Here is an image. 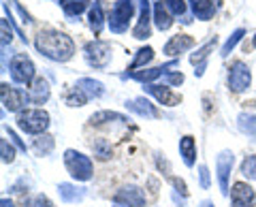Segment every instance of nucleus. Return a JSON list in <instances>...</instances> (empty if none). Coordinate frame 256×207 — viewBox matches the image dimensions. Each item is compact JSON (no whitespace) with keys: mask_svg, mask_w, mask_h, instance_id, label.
Instances as JSON below:
<instances>
[{"mask_svg":"<svg viewBox=\"0 0 256 207\" xmlns=\"http://www.w3.org/2000/svg\"><path fill=\"white\" fill-rule=\"evenodd\" d=\"M34 45H36L38 54L54 62H66L73 58V54H75L73 38L60 32V30H52V28L41 30L34 38Z\"/></svg>","mask_w":256,"mask_h":207,"instance_id":"f257e3e1","label":"nucleus"},{"mask_svg":"<svg viewBox=\"0 0 256 207\" xmlns=\"http://www.w3.org/2000/svg\"><path fill=\"white\" fill-rule=\"evenodd\" d=\"M64 166H66V171L73 175L77 182L92 180L94 164L86 154L77 152V150H66V152H64Z\"/></svg>","mask_w":256,"mask_h":207,"instance_id":"f03ea898","label":"nucleus"},{"mask_svg":"<svg viewBox=\"0 0 256 207\" xmlns=\"http://www.w3.org/2000/svg\"><path fill=\"white\" fill-rule=\"evenodd\" d=\"M18 126L24 132L43 134L50 126V114L43 109H24L18 114Z\"/></svg>","mask_w":256,"mask_h":207,"instance_id":"7ed1b4c3","label":"nucleus"},{"mask_svg":"<svg viewBox=\"0 0 256 207\" xmlns=\"http://www.w3.org/2000/svg\"><path fill=\"white\" fill-rule=\"evenodd\" d=\"M132 15H134V2L132 0H118V2L114 4V11H111V18H109L111 32H116V34L126 32Z\"/></svg>","mask_w":256,"mask_h":207,"instance_id":"20e7f679","label":"nucleus"},{"mask_svg":"<svg viewBox=\"0 0 256 207\" xmlns=\"http://www.w3.org/2000/svg\"><path fill=\"white\" fill-rule=\"evenodd\" d=\"M36 75V68H34V62H32L26 54H15L13 60H11V77L15 84H22V86H30L34 84V77Z\"/></svg>","mask_w":256,"mask_h":207,"instance_id":"39448f33","label":"nucleus"},{"mask_svg":"<svg viewBox=\"0 0 256 207\" xmlns=\"http://www.w3.org/2000/svg\"><path fill=\"white\" fill-rule=\"evenodd\" d=\"M0 98H2V107L9 109V111H15V114L24 111L28 102L32 100L30 94H26V90H22V88H13L9 84L0 86Z\"/></svg>","mask_w":256,"mask_h":207,"instance_id":"423d86ee","label":"nucleus"},{"mask_svg":"<svg viewBox=\"0 0 256 207\" xmlns=\"http://www.w3.org/2000/svg\"><path fill=\"white\" fill-rule=\"evenodd\" d=\"M250 84H252L250 68H248L242 60H235L228 68V90L239 94V92H246L248 88H250Z\"/></svg>","mask_w":256,"mask_h":207,"instance_id":"0eeeda50","label":"nucleus"},{"mask_svg":"<svg viewBox=\"0 0 256 207\" xmlns=\"http://www.w3.org/2000/svg\"><path fill=\"white\" fill-rule=\"evenodd\" d=\"M86 60L94 68H105L111 62V45L105 41H92L86 45Z\"/></svg>","mask_w":256,"mask_h":207,"instance_id":"6e6552de","label":"nucleus"},{"mask_svg":"<svg viewBox=\"0 0 256 207\" xmlns=\"http://www.w3.org/2000/svg\"><path fill=\"white\" fill-rule=\"evenodd\" d=\"M230 203H233V207H254V203H256L254 188L250 184H246V182L233 184V190H230Z\"/></svg>","mask_w":256,"mask_h":207,"instance_id":"1a4fd4ad","label":"nucleus"},{"mask_svg":"<svg viewBox=\"0 0 256 207\" xmlns=\"http://www.w3.org/2000/svg\"><path fill=\"white\" fill-rule=\"evenodd\" d=\"M146 92L152 94L160 105H166V107H175V105H180L182 102V94L178 92H173L169 86H158V84H148L146 88Z\"/></svg>","mask_w":256,"mask_h":207,"instance_id":"9d476101","label":"nucleus"},{"mask_svg":"<svg viewBox=\"0 0 256 207\" xmlns=\"http://www.w3.org/2000/svg\"><path fill=\"white\" fill-rule=\"evenodd\" d=\"M233 162H235V156H233V152H228V150L220 152L218 160H216V164H218L220 190H222L224 196H228V175H230V169H233Z\"/></svg>","mask_w":256,"mask_h":207,"instance_id":"9b49d317","label":"nucleus"},{"mask_svg":"<svg viewBox=\"0 0 256 207\" xmlns=\"http://www.w3.org/2000/svg\"><path fill=\"white\" fill-rule=\"evenodd\" d=\"M178 66V62H166V64H162V66H156V68H143V70H128V73H124L122 77L124 79H137V82H143V84H150V82H154V79H158V77H162V75H166V70L169 68H175Z\"/></svg>","mask_w":256,"mask_h":207,"instance_id":"f8f14e48","label":"nucleus"},{"mask_svg":"<svg viewBox=\"0 0 256 207\" xmlns=\"http://www.w3.org/2000/svg\"><path fill=\"white\" fill-rule=\"evenodd\" d=\"M114 203H122L128 207H146V194L137 186H128V188H122L114 196Z\"/></svg>","mask_w":256,"mask_h":207,"instance_id":"ddd939ff","label":"nucleus"},{"mask_svg":"<svg viewBox=\"0 0 256 207\" xmlns=\"http://www.w3.org/2000/svg\"><path fill=\"white\" fill-rule=\"evenodd\" d=\"M150 0H139V22L137 26H134L132 30V36L139 38V41H143V38L150 36Z\"/></svg>","mask_w":256,"mask_h":207,"instance_id":"4468645a","label":"nucleus"},{"mask_svg":"<svg viewBox=\"0 0 256 207\" xmlns=\"http://www.w3.org/2000/svg\"><path fill=\"white\" fill-rule=\"evenodd\" d=\"M216 45H218V38L214 36L210 43H205V45L201 47V50H196L194 54L190 56V62H192V64H194V66H196V70H194V75H196V77H201V75L205 73L207 58H210V54L216 50Z\"/></svg>","mask_w":256,"mask_h":207,"instance_id":"2eb2a0df","label":"nucleus"},{"mask_svg":"<svg viewBox=\"0 0 256 207\" xmlns=\"http://www.w3.org/2000/svg\"><path fill=\"white\" fill-rule=\"evenodd\" d=\"M194 36L190 34H175L169 38V43L164 45V54L166 56H180L184 54L186 50H190V47H194Z\"/></svg>","mask_w":256,"mask_h":207,"instance_id":"dca6fc26","label":"nucleus"},{"mask_svg":"<svg viewBox=\"0 0 256 207\" xmlns=\"http://www.w3.org/2000/svg\"><path fill=\"white\" fill-rule=\"evenodd\" d=\"M154 24L158 30H169L173 26V13L169 11V6L162 0L154 2Z\"/></svg>","mask_w":256,"mask_h":207,"instance_id":"f3484780","label":"nucleus"},{"mask_svg":"<svg viewBox=\"0 0 256 207\" xmlns=\"http://www.w3.org/2000/svg\"><path fill=\"white\" fill-rule=\"evenodd\" d=\"M75 88L79 92L86 94L88 100H90V98H98V96H102V92H105V86H102L98 79H90V77H82L75 84Z\"/></svg>","mask_w":256,"mask_h":207,"instance_id":"a211bd4d","label":"nucleus"},{"mask_svg":"<svg viewBox=\"0 0 256 207\" xmlns=\"http://www.w3.org/2000/svg\"><path fill=\"white\" fill-rule=\"evenodd\" d=\"M58 192H60V198H62L64 203H79L86 196V188H79L75 184H68V182H64V184L58 186Z\"/></svg>","mask_w":256,"mask_h":207,"instance_id":"6ab92c4d","label":"nucleus"},{"mask_svg":"<svg viewBox=\"0 0 256 207\" xmlns=\"http://www.w3.org/2000/svg\"><path fill=\"white\" fill-rule=\"evenodd\" d=\"M180 154L184 158V162H186V166H194V160H196V143H194V137H190V134L182 137V141H180Z\"/></svg>","mask_w":256,"mask_h":207,"instance_id":"aec40b11","label":"nucleus"},{"mask_svg":"<svg viewBox=\"0 0 256 207\" xmlns=\"http://www.w3.org/2000/svg\"><path fill=\"white\" fill-rule=\"evenodd\" d=\"M30 90H32L30 98H32V102H36V105H43V102L50 100V84H47L43 77H36Z\"/></svg>","mask_w":256,"mask_h":207,"instance_id":"412c9836","label":"nucleus"},{"mask_svg":"<svg viewBox=\"0 0 256 207\" xmlns=\"http://www.w3.org/2000/svg\"><path fill=\"white\" fill-rule=\"evenodd\" d=\"M126 107L130 109V111H134V114L143 116V118H158V109L152 105L148 98H143V96L141 98H134L130 102H126Z\"/></svg>","mask_w":256,"mask_h":207,"instance_id":"4be33fe9","label":"nucleus"},{"mask_svg":"<svg viewBox=\"0 0 256 207\" xmlns=\"http://www.w3.org/2000/svg\"><path fill=\"white\" fill-rule=\"evenodd\" d=\"M190 6H192V13L196 15L198 20H212L214 13H216V4L214 0H190Z\"/></svg>","mask_w":256,"mask_h":207,"instance_id":"5701e85b","label":"nucleus"},{"mask_svg":"<svg viewBox=\"0 0 256 207\" xmlns=\"http://www.w3.org/2000/svg\"><path fill=\"white\" fill-rule=\"evenodd\" d=\"M102 2L105 0H96L94 6L90 9V13H88V20H90V28L94 30V34H98L102 26H105V15H102Z\"/></svg>","mask_w":256,"mask_h":207,"instance_id":"b1692460","label":"nucleus"},{"mask_svg":"<svg viewBox=\"0 0 256 207\" xmlns=\"http://www.w3.org/2000/svg\"><path fill=\"white\" fill-rule=\"evenodd\" d=\"M88 2H90V0H60L62 9H64V13H66L68 18L82 15L88 9Z\"/></svg>","mask_w":256,"mask_h":207,"instance_id":"393cba45","label":"nucleus"},{"mask_svg":"<svg viewBox=\"0 0 256 207\" xmlns=\"http://www.w3.org/2000/svg\"><path fill=\"white\" fill-rule=\"evenodd\" d=\"M54 146H56L54 137H50V134H38V137L34 139V146L32 148H34V152L38 156H47V154H52Z\"/></svg>","mask_w":256,"mask_h":207,"instance_id":"a878e982","label":"nucleus"},{"mask_svg":"<svg viewBox=\"0 0 256 207\" xmlns=\"http://www.w3.org/2000/svg\"><path fill=\"white\" fill-rule=\"evenodd\" d=\"M111 120H118V122H128V118H124L122 114H116V111H98L90 118V124L92 126H98L102 122H111Z\"/></svg>","mask_w":256,"mask_h":207,"instance_id":"bb28decb","label":"nucleus"},{"mask_svg":"<svg viewBox=\"0 0 256 207\" xmlns=\"http://www.w3.org/2000/svg\"><path fill=\"white\" fill-rule=\"evenodd\" d=\"M152 60H154V50H152V47H141V50L137 52V56H134L132 64L128 66V70H134V68L146 66L148 62H152Z\"/></svg>","mask_w":256,"mask_h":207,"instance_id":"cd10ccee","label":"nucleus"},{"mask_svg":"<svg viewBox=\"0 0 256 207\" xmlns=\"http://www.w3.org/2000/svg\"><path fill=\"white\" fill-rule=\"evenodd\" d=\"M237 124H239V130L250 134V137H256V116L252 114H242L237 118Z\"/></svg>","mask_w":256,"mask_h":207,"instance_id":"c85d7f7f","label":"nucleus"},{"mask_svg":"<svg viewBox=\"0 0 256 207\" xmlns=\"http://www.w3.org/2000/svg\"><path fill=\"white\" fill-rule=\"evenodd\" d=\"M92 152H94V156H98L100 160H109L111 158V143L107 141V139H94L92 141Z\"/></svg>","mask_w":256,"mask_h":207,"instance_id":"c756f323","label":"nucleus"},{"mask_svg":"<svg viewBox=\"0 0 256 207\" xmlns=\"http://www.w3.org/2000/svg\"><path fill=\"white\" fill-rule=\"evenodd\" d=\"M244 34H246V30H244V28H237L235 32L228 36V41L224 43V47H222V56H228L230 52H233V50H235V45L244 38Z\"/></svg>","mask_w":256,"mask_h":207,"instance_id":"7c9ffc66","label":"nucleus"},{"mask_svg":"<svg viewBox=\"0 0 256 207\" xmlns=\"http://www.w3.org/2000/svg\"><path fill=\"white\" fill-rule=\"evenodd\" d=\"M242 175L248 180H256V154L246 156V160L242 162Z\"/></svg>","mask_w":256,"mask_h":207,"instance_id":"2f4dec72","label":"nucleus"},{"mask_svg":"<svg viewBox=\"0 0 256 207\" xmlns=\"http://www.w3.org/2000/svg\"><path fill=\"white\" fill-rule=\"evenodd\" d=\"M86 100H88V96L84 92H79L77 88H73V92L66 94V105H70V107H84Z\"/></svg>","mask_w":256,"mask_h":207,"instance_id":"473e14b6","label":"nucleus"},{"mask_svg":"<svg viewBox=\"0 0 256 207\" xmlns=\"http://www.w3.org/2000/svg\"><path fill=\"white\" fill-rule=\"evenodd\" d=\"M0 154H2V162H13L15 160V150L6 139H0Z\"/></svg>","mask_w":256,"mask_h":207,"instance_id":"72a5a7b5","label":"nucleus"},{"mask_svg":"<svg viewBox=\"0 0 256 207\" xmlns=\"http://www.w3.org/2000/svg\"><path fill=\"white\" fill-rule=\"evenodd\" d=\"M166 6H169V11L173 15H184L186 13V0H164Z\"/></svg>","mask_w":256,"mask_h":207,"instance_id":"f704fd0d","label":"nucleus"},{"mask_svg":"<svg viewBox=\"0 0 256 207\" xmlns=\"http://www.w3.org/2000/svg\"><path fill=\"white\" fill-rule=\"evenodd\" d=\"M0 30H2V47H6V43H11V28H9V22L2 20L0 22Z\"/></svg>","mask_w":256,"mask_h":207,"instance_id":"c9c22d12","label":"nucleus"},{"mask_svg":"<svg viewBox=\"0 0 256 207\" xmlns=\"http://www.w3.org/2000/svg\"><path fill=\"white\" fill-rule=\"evenodd\" d=\"M164 79H166V82H169L171 86H180V84H184V75L180 73V70H178V73H166Z\"/></svg>","mask_w":256,"mask_h":207,"instance_id":"e433bc0d","label":"nucleus"},{"mask_svg":"<svg viewBox=\"0 0 256 207\" xmlns=\"http://www.w3.org/2000/svg\"><path fill=\"white\" fill-rule=\"evenodd\" d=\"M198 175H201V186L203 188H210V171H207L205 164L198 166Z\"/></svg>","mask_w":256,"mask_h":207,"instance_id":"4c0bfd02","label":"nucleus"},{"mask_svg":"<svg viewBox=\"0 0 256 207\" xmlns=\"http://www.w3.org/2000/svg\"><path fill=\"white\" fill-rule=\"evenodd\" d=\"M32 207H54V205H52V201L45 194H38L34 198V203H32Z\"/></svg>","mask_w":256,"mask_h":207,"instance_id":"58836bf2","label":"nucleus"},{"mask_svg":"<svg viewBox=\"0 0 256 207\" xmlns=\"http://www.w3.org/2000/svg\"><path fill=\"white\" fill-rule=\"evenodd\" d=\"M6 132H9V137L13 139V143H15V146H18L20 150H22V152H26V143H24L20 137H18V134H15V130H11V128H6Z\"/></svg>","mask_w":256,"mask_h":207,"instance_id":"ea45409f","label":"nucleus"},{"mask_svg":"<svg viewBox=\"0 0 256 207\" xmlns=\"http://www.w3.org/2000/svg\"><path fill=\"white\" fill-rule=\"evenodd\" d=\"M171 184L180 190L182 194H188V190H186V184H184V180H180V178H171Z\"/></svg>","mask_w":256,"mask_h":207,"instance_id":"a19ab883","label":"nucleus"},{"mask_svg":"<svg viewBox=\"0 0 256 207\" xmlns=\"http://www.w3.org/2000/svg\"><path fill=\"white\" fill-rule=\"evenodd\" d=\"M0 207H15V205L9 201V198H2V201H0Z\"/></svg>","mask_w":256,"mask_h":207,"instance_id":"79ce46f5","label":"nucleus"},{"mask_svg":"<svg viewBox=\"0 0 256 207\" xmlns=\"http://www.w3.org/2000/svg\"><path fill=\"white\" fill-rule=\"evenodd\" d=\"M201 207H214V203H212V201H203Z\"/></svg>","mask_w":256,"mask_h":207,"instance_id":"37998d69","label":"nucleus"},{"mask_svg":"<svg viewBox=\"0 0 256 207\" xmlns=\"http://www.w3.org/2000/svg\"><path fill=\"white\" fill-rule=\"evenodd\" d=\"M114 207H128V205H122V203H114Z\"/></svg>","mask_w":256,"mask_h":207,"instance_id":"c03bdc74","label":"nucleus"},{"mask_svg":"<svg viewBox=\"0 0 256 207\" xmlns=\"http://www.w3.org/2000/svg\"><path fill=\"white\" fill-rule=\"evenodd\" d=\"M252 45H254V50H256V34H254V38H252Z\"/></svg>","mask_w":256,"mask_h":207,"instance_id":"a18cd8bd","label":"nucleus"}]
</instances>
